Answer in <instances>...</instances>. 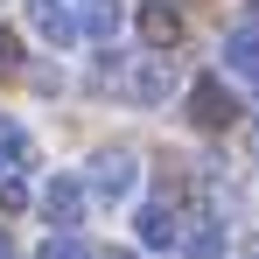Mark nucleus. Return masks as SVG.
Segmentation results:
<instances>
[{
  "label": "nucleus",
  "instance_id": "nucleus-14",
  "mask_svg": "<svg viewBox=\"0 0 259 259\" xmlns=\"http://www.w3.org/2000/svg\"><path fill=\"white\" fill-rule=\"evenodd\" d=\"M21 203H28V182L7 175V182H0V210H21Z\"/></svg>",
  "mask_w": 259,
  "mask_h": 259
},
{
  "label": "nucleus",
  "instance_id": "nucleus-7",
  "mask_svg": "<svg viewBox=\"0 0 259 259\" xmlns=\"http://www.w3.org/2000/svg\"><path fill=\"white\" fill-rule=\"evenodd\" d=\"M28 21H35V35L56 42V49L84 42V21H77V7H70V0H35V7H28Z\"/></svg>",
  "mask_w": 259,
  "mask_h": 259
},
{
  "label": "nucleus",
  "instance_id": "nucleus-4",
  "mask_svg": "<svg viewBox=\"0 0 259 259\" xmlns=\"http://www.w3.org/2000/svg\"><path fill=\"white\" fill-rule=\"evenodd\" d=\"M168 91H175V56H133L119 77V98L133 105H168Z\"/></svg>",
  "mask_w": 259,
  "mask_h": 259
},
{
  "label": "nucleus",
  "instance_id": "nucleus-2",
  "mask_svg": "<svg viewBox=\"0 0 259 259\" xmlns=\"http://www.w3.org/2000/svg\"><path fill=\"white\" fill-rule=\"evenodd\" d=\"M84 203H91L84 175H49L42 189H35V210H42L49 231H77V224H84Z\"/></svg>",
  "mask_w": 259,
  "mask_h": 259
},
{
  "label": "nucleus",
  "instance_id": "nucleus-11",
  "mask_svg": "<svg viewBox=\"0 0 259 259\" xmlns=\"http://www.w3.org/2000/svg\"><path fill=\"white\" fill-rule=\"evenodd\" d=\"M21 161H28V133H21V126H7V119H0V182H7L14 168H21Z\"/></svg>",
  "mask_w": 259,
  "mask_h": 259
},
{
  "label": "nucleus",
  "instance_id": "nucleus-9",
  "mask_svg": "<svg viewBox=\"0 0 259 259\" xmlns=\"http://www.w3.org/2000/svg\"><path fill=\"white\" fill-rule=\"evenodd\" d=\"M140 35H147V49L161 56V49L182 35V14H175L168 0H140Z\"/></svg>",
  "mask_w": 259,
  "mask_h": 259
},
{
  "label": "nucleus",
  "instance_id": "nucleus-17",
  "mask_svg": "<svg viewBox=\"0 0 259 259\" xmlns=\"http://www.w3.org/2000/svg\"><path fill=\"white\" fill-rule=\"evenodd\" d=\"M245 252H252V259H259V238H252V245H245Z\"/></svg>",
  "mask_w": 259,
  "mask_h": 259
},
{
  "label": "nucleus",
  "instance_id": "nucleus-1",
  "mask_svg": "<svg viewBox=\"0 0 259 259\" xmlns=\"http://www.w3.org/2000/svg\"><path fill=\"white\" fill-rule=\"evenodd\" d=\"M84 189H91V203H105V210L133 203L140 196V154L133 147H98L91 168H84Z\"/></svg>",
  "mask_w": 259,
  "mask_h": 259
},
{
  "label": "nucleus",
  "instance_id": "nucleus-18",
  "mask_svg": "<svg viewBox=\"0 0 259 259\" xmlns=\"http://www.w3.org/2000/svg\"><path fill=\"white\" fill-rule=\"evenodd\" d=\"M70 7H77V0H70Z\"/></svg>",
  "mask_w": 259,
  "mask_h": 259
},
{
  "label": "nucleus",
  "instance_id": "nucleus-16",
  "mask_svg": "<svg viewBox=\"0 0 259 259\" xmlns=\"http://www.w3.org/2000/svg\"><path fill=\"white\" fill-rule=\"evenodd\" d=\"M0 259H14V238H7V224H0Z\"/></svg>",
  "mask_w": 259,
  "mask_h": 259
},
{
  "label": "nucleus",
  "instance_id": "nucleus-8",
  "mask_svg": "<svg viewBox=\"0 0 259 259\" xmlns=\"http://www.w3.org/2000/svg\"><path fill=\"white\" fill-rule=\"evenodd\" d=\"M224 217L217 210H196V217H182V252L189 259H224Z\"/></svg>",
  "mask_w": 259,
  "mask_h": 259
},
{
  "label": "nucleus",
  "instance_id": "nucleus-10",
  "mask_svg": "<svg viewBox=\"0 0 259 259\" xmlns=\"http://www.w3.org/2000/svg\"><path fill=\"white\" fill-rule=\"evenodd\" d=\"M77 21H84V35L112 42V35H119V21H126V7H119V0H77Z\"/></svg>",
  "mask_w": 259,
  "mask_h": 259
},
{
  "label": "nucleus",
  "instance_id": "nucleus-13",
  "mask_svg": "<svg viewBox=\"0 0 259 259\" xmlns=\"http://www.w3.org/2000/svg\"><path fill=\"white\" fill-rule=\"evenodd\" d=\"M14 70H21V35L0 28V77H14Z\"/></svg>",
  "mask_w": 259,
  "mask_h": 259
},
{
  "label": "nucleus",
  "instance_id": "nucleus-15",
  "mask_svg": "<svg viewBox=\"0 0 259 259\" xmlns=\"http://www.w3.org/2000/svg\"><path fill=\"white\" fill-rule=\"evenodd\" d=\"M98 259H147V252H133V245H112V252H98Z\"/></svg>",
  "mask_w": 259,
  "mask_h": 259
},
{
  "label": "nucleus",
  "instance_id": "nucleus-6",
  "mask_svg": "<svg viewBox=\"0 0 259 259\" xmlns=\"http://www.w3.org/2000/svg\"><path fill=\"white\" fill-rule=\"evenodd\" d=\"M217 56H224V70H231V77L259 84V21H231V28H224V42H217Z\"/></svg>",
  "mask_w": 259,
  "mask_h": 259
},
{
  "label": "nucleus",
  "instance_id": "nucleus-5",
  "mask_svg": "<svg viewBox=\"0 0 259 259\" xmlns=\"http://www.w3.org/2000/svg\"><path fill=\"white\" fill-rule=\"evenodd\" d=\"M133 238H140V252H175V245H182V217H175L168 196L133 203Z\"/></svg>",
  "mask_w": 259,
  "mask_h": 259
},
{
  "label": "nucleus",
  "instance_id": "nucleus-3",
  "mask_svg": "<svg viewBox=\"0 0 259 259\" xmlns=\"http://www.w3.org/2000/svg\"><path fill=\"white\" fill-rule=\"evenodd\" d=\"M182 105H189V119H196L203 133H224V126H238V98L224 91V70H203V77L189 84V98H182Z\"/></svg>",
  "mask_w": 259,
  "mask_h": 259
},
{
  "label": "nucleus",
  "instance_id": "nucleus-12",
  "mask_svg": "<svg viewBox=\"0 0 259 259\" xmlns=\"http://www.w3.org/2000/svg\"><path fill=\"white\" fill-rule=\"evenodd\" d=\"M35 259H98V252H91V245L77 238V231H49V238H42V252H35Z\"/></svg>",
  "mask_w": 259,
  "mask_h": 259
}]
</instances>
